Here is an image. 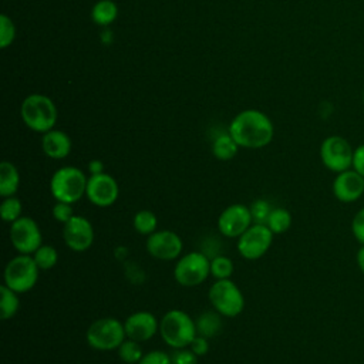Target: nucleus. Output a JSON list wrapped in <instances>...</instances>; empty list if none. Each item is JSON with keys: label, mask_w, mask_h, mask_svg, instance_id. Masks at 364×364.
<instances>
[{"label": "nucleus", "mask_w": 364, "mask_h": 364, "mask_svg": "<svg viewBox=\"0 0 364 364\" xmlns=\"http://www.w3.org/2000/svg\"><path fill=\"white\" fill-rule=\"evenodd\" d=\"M189 348L198 355V357H202L205 354H208L209 351V338L203 337V336H196L192 343L189 344Z\"/></svg>", "instance_id": "nucleus-36"}, {"label": "nucleus", "mask_w": 364, "mask_h": 364, "mask_svg": "<svg viewBox=\"0 0 364 364\" xmlns=\"http://www.w3.org/2000/svg\"><path fill=\"white\" fill-rule=\"evenodd\" d=\"M16 37V27L10 17L6 14L0 16V47L7 48Z\"/></svg>", "instance_id": "nucleus-31"}, {"label": "nucleus", "mask_w": 364, "mask_h": 364, "mask_svg": "<svg viewBox=\"0 0 364 364\" xmlns=\"http://www.w3.org/2000/svg\"><path fill=\"white\" fill-rule=\"evenodd\" d=\"M208 299L220 316L237 317L245 309V296L240 287L230 279H218L208 291Z\"/></svg>", "instance_id": "nucleus-7"}, {"label": "nucleus", "mask_w": 364, "mask_h": 364, "mask_svg": "<svg viewBox=\"0 0 364 364\" xmlns=\"http://www.w3.org/2000/svg\"><path fill=\"white\" fill-rule=\"evenodd\" d=\"M117 353H118V357L121 358V361L125 364H138L139 360L142 358V355L145 354L142 351L141 343L135 341L132 338H128V337L118 347Z\"/></svg>", "instance_id": "nucleus-26"}, {"label": "nucleus", "mask_w": 364, "mask_h": 364, "mask_svg": "<svg viewBox=\"0 0 364 364\" xmlns=\"http://www.w3.org/2000/svg\"><path fill=\"white\" fill-rule=\"evenodd\" d=\"M118 16V7L111 0H100L91 10V17L98 26L111 24Z\"/></svg>", "instance_id": "nucleus-23"}, {"label": "nucleus", "mask_w": 364, "mask_h": 364, "mask_svg": "<svg viewBox=\"0 0 364 364\" xmlns=\"http://www.w3.org/2000/svg\"><path fill=\"white\" fill-rule=\"evenodd\" d=\"M145 249L154 259L164 262L178 260L182 256L183 242L176 232L169 229H158L146 236Z\"/></svg>", "instance_id": "nucleus-12"}, {"label": "nucleus", "mask_w": 364, "mask_h": 364, "mask_svg": "<svg viewBox=\"0 0 364 364\" xmlns=\"http://www.w3.org/2000/svg\"><path fill=\"white\" fill-rule=\"evenodd\" d=\"M51 215H53V219L55 222H60V223H65L68 222L73 216H74V210H73V205L71 203H67V202H58L55 200L54 206L51 208Z\"/></svg>", "instance_id": "nucleus-32"}, {"label": "nucleus", "mask_w": 364, "mask_h": 364, "mask_svg": "<svg viewBox=\"0 0 364 364\" xmlns=\"http://www.w3.org/2000/svg\"><path fill=\"white\" fill-rule=\"evenodd\" d=\"M94 226L85 216L74 215L63 225V239L73 252H85L94 243Z\"/></svg>", "instance_id": "nucleus-15"}, {"label": "nucleus", "mask_w": 364, "mask_h": 364, "mask_svg": "<svg viewBox=\"0 0 364 364\" xmlns=\"http://www.w3.org/2000/svg\"><path fill=\"white\" fill-rule=\"evenodd\" d=\"M127 338L124 321L114 317H101L94 320L87 331V344L97 351H112L118 350L122 341Z\"/></svg>", "instance_id": "nucleus-5"}, {"label": "nucleus", "mask_w": 364, "mask_h": 364, "mask_svg": "<svg viewBox=\"0 0 364 364\" xmlns=\"http://www.w3.org/2000/svg\"><path fill=\"white\" fill-rule=\"evenodd\" d=\"M210 276V257L202 250L182 255L173 267V277L183 287L202 284Z\"/></svg>", "instance_id": "nucleus-8"}, {"label": "nucleus", "mask_w": 364, "mask_h": 364, "mask_svg": "<svg viewBox=\"0 0 364 364\" xmlns=\"http://www.w3.org/2000/svg\"><path fill=\"white\" fill-rule=\"evenodd\" d=\"M0 216L7 223H13L18 218H21L23 216V203H21V200L16 195L3 198L1 205H0Z\"/></svg>", "instance_id": "nucleus-27"}, {"label": "nucleus", "mask_w": 364, "mask_h": 364, "mask_svg": "<svg viewBox=\"0 0 364 364\" xmlns=\"http://www.w3.org/2000/svg\"><path fill=\"white\" fill-rule=\"evenodd\" d=\"M88 176L77 166H61L50 179L51 196L58 202L75 203L85 196Z\"/></svg>", "instance_id": "nucleus-4"}, {"label": "nucleus", "mask_w": 364, "mask_h": 364, "mask_svg": "<svg viewBox=\"0 0 364 364\" xmlns=\"http://www.w3.org/2000/svg\"><path fill=\"white\" fill-rule=\"evenodd\" d=\"M159 336L171 348L189 347L198 336L196 321L183 310H168L159 320Z\"/></svg>", "instance_id": "nucleus-2"}, {"label": "nucleus", "mask_w": 364, "mask_h": 364, "mask_svg": "<svg viewBox=\"0 0 364 364\" xmlns=\"http://www.w3.org/2000/svg\"><path fill=\"white\" fill-rule=\"evenodd\" d=\"M20 115L27 128L40 134L54 129L58 117L53 100L43 94H31L26 97L21 102Z\"/></svg>", "instance_id": "nucleus-3"}, {"label": "nucleus", "mask_w": 364, "mask_h": 364, "mask_svg": "<svg viewBox=\"0 0 364 364\" xmlns=\"http://www.w3.org/2000/svg\"><path fill=\"white\" fill-rule=\"evenodd\" d=\"M354 148L340 135H330L320 145L321 164L331 172L340 173L353 168Z\"/></svg>", "instance_id": "nucleus-10"}, {"label": "nucleus", "mask_w": 364, "mask_h": 364, "mask_svg": "<svg viewBox=\"0 0 364 364\" xmlns=\"http://www.w3.org/2000/svg\"><path fill=\"white\" fill-rule=\"evenodd\" d=\"M10 242L20 255H33L43 245V235L38 223L30 216H21L10 223Z\"/></svg>", "instance_id": "nucleus-11"}, {"label": "nucleus", "mask_w": 364, "mask_h": 364, "mask_svg": "<svg viewBox=\"0 0 364 364\" xmlns=\"http://www.w3.org/2000/svg\"><path fill=\"white\" fill-rule=\"evenodd\" d=\"M138 364H172V360L166 351L151 350L142 355Z\"/></svg>", "instance_id": "nucleus-34"}, {"label": "nucleus", "mask_w": 364, "mask_h": 364, "mask_svg": "<svg viewBox=\"0 0 364 364\" xmlns=\"http://www.w3.org/2000/svg\"><path fill=\"white\" fill-rule=\"evenodd\" d=\"M274 233L266 223H252L239 237L236 249L246 260H257L267 253L273 243Z\"/></svg>", "instance_id": "nucleus-9"}, {"label": "nucleus", "mask_w": 364, "mask_h": 364, "mask_svg": "<svg viewBox=\"0 0 364 364\" xmlns=\"http://www.w3.org/2000/svg\"><path fill=\"white\" fill-rule=\"evenodd\" d=\"M353 169L364 176V144H361L357 148H354Z\"/></svg>", "instance_id": "nucleus-37"}, {"label": "nucleus", "mask_w": 364, "mask_h": 364, "mask_svg": "<svg viewBox=\"0 0 364 364\" xmlns=\"http://www.w3.org/2000/svg\"><path fill=\"white\" fill-rule=\"evenodd\" d=\"M291 220V213L286 208H273L266 225L274 235H282L290 229Z\"/></svg>", "instance_id": "nucleus-25"}, {"label": "nucleus", "mask_w": 364, "mask_h": 364, "mask_svg": "<svg viewBox=\"0 0 364 364\" xmlns=\"http://www.w3.org/2000/svg\"><path fill=\"white\" fill-rule=\"evenodd\" d=\"M124 327L128 338L144 343L154 338L156 333H159V320L148 310H138L125 318Z\"/></svg>", "instance_id": "nucleus-16"}, {"label": "nucleus", "mask_w": 364, "mask_h": 364, "mask_svg": "<svg viewBox=\"0 0 364 364\" xmlns=\"http://www.w3.org/2000/svg\"><path fill=\"white\" fill-rule=\"evenodd\" d=\"M88 171H90V175H95V173L104 172V164H102V161H100V159H92V161H90V164H88Z\"/></svg>", "instance_id": "nucleus-38"}, {"label": "nucleus", "mask_w": 364, "mask_h": 364, "mask_svg": "<svg viewBox=\"0 0 364 364\" xmlns=\"http://www.w3.org/2000/svg\"><path fill=\"white\" fill-rule=\"evenodd\" d=\"M20 309L18 293L7 287L6 284L0 286V318L9 320L13 318Z\"/></svg>", "instance_id": "nucleus-22"}, {"label": "nucleus", "mask_w": 364, "mask_h": 364, "mask_svg": "<svg viewBox=\"0 0 364 364\" xmlns=\"http://www.w3.org/2000/svg\"><path fill=\"white\" fill-rule=\"evenodd\" d=\"M220 314L213 310V311H203L195 321H196V331L199 336H203L206 338L215 337L222 327V320Z\"/></svg>", "instance_id": "nucleus-21"}, {"label": "nucleus", "mask_w": 364, "mask_h": 364, "mask_svg": "<svg viewBox=\"0 0 364 364\" xmlns=\"http://www.w3.org/2000/svg\"><path fill=\"white\" fill-rule=\"evenodd\" d=\"M85 196L92 205L98 208H108L114 205L119 196L118 182L112 175L107 172L90 175L87 181Z\"/></svg>", "instance_id": "nucleus-13"}, {"label": "nucleus", "mask_w": 364, "mask_h": 364, "mask_svg": "<svg viewBox=\"0 0 364 364\" xmlns=\"http://www.w3.org/2000/svg\"><path fill=\"white\" fill-rule=\"evenodd\" d=\"M355 262H357V266H358L360 272L364 274V245H361V246H360V249L357 250Z\"/></svg>", "instance_id": "nucleus-39"}, {"label": "nucleus", "mask_w": 364, "mask_h": 364, "mask_svg": "<svg viewBox=\"0 0 364 364\" xmlns=\"http://www.w3.org/2000/svg\"><path fill=\"white\" fill-rule=\"evenodd\" d=\"M71 138L60 129H51L43 134L41 149L46 156L51 159H64L71 152Z\"/></svg>", "instance_id": "nucleus-18"}, {"label": "nucleus", "mask_w": 364, "mask_h": 364, "mask_svg": "<svg viewBox=\"0 0 364 364\" xmlns=\"http://www.w3.org/2000/svg\"><path fill=\"white\" fill-rule=\"evenodd\" d=\"M331 191L338 202L354 203L364 193V176L353 168L336 173Z\"/></svg>", "instance_id": "nucleus-17"}, {"label": "nucleus", "mask_w": 364, "mask_h": 364, "mask_svg": "<svg viewBox=\"0 0 364 364\" xmlns=\"http://www.w3.org/2000/svg\"><path fill=\"white\" fill-rule=\"evenodd\" d=\"M132 226L139 235L149 236L151 233L158 230V218L152 210L141 209L134 215Z\"/></svg>", "instance_id": "nucleus-24"}, {"label": "nucleus", "mask_w": 364, "mask_h": 364, "mask_svg": "<svg viewBox=\"0 0 364 364\" xmlns=\"http://www.w3.org/2000/svg\"><path fill=\"white\" fill-rule=\"evenodd\" d=\"M252 223L250 208L245 203H232L226 206L216 222L219 233L230 239H237Z\"/></svg>", "instance_id": "nucleus-14"}, {"label": "nucleus", "mask_w": 364, "mask_h": 364, "mask_svg": "<svg viewBox=\"0 0 364 364\" xmlns=\"http://www.w3.org/2000/svg\"><path fill=\"white\" fill-rule=\"evenodd\" d=\"M229 134L240 148L259 149L272 142L274 127L264 112L259 109H245L232 119Z\"/></svg>", "instance_id": "nucleus-1"}, {"label": "nucleus", "mask_w": 364, "mask_h": 364, "mask_svg": "<svg viewBox=\"0 0 364 364\" xmlns=\"http://www.w3.org/2000/svg\"><path fill=\"white\" fill-rule=\"evenodd\" d=\"M20 186V172L17 166L10 161H1L0 164V195L3 198L13 196Z\"/></svg>", "instance_id": "nucleus-19"}, {"label": "nucleus", "mask_w": 364, "mask_h": 364, "mask_svg": "<svg viewBox=\"0 0 364 364\" xmlns=\"http://www.w3.org/2000/svg\"><path fill=\"white\" fill-rule=\"evenodd\" d=\"M40 267L31 255H17L11 257L3 272V279L7 287L18 294L30 291L38 280Z\"/></svg>", "instance_id": "nucleus-6"}, {"label": "nucleus", "mask_w": 364, "mask_h": 364, "mask_svg": "<svg viewBox=\"0 0 364 364\" xmlns=\"http://www.w3.org/2000/svg\"><path fill=\"white\" fill-rule=\"evenodd\" d=\"M351 233L360 245H364V206L354 215L351 220Z\"/></svg>", "instance_id": "nucleus-35"}, {"label": "nucleus", "mask_w": 364, "mask_h": 364, "mask_svg": "<svg viewBox=\"0 0 364 364\" xmlns=\"http://www.w3.org/2000/svg\"><path fill=\"white\" fill-rule=\"evenodd\" d=\"M40 267V270H50L58 262V252L51 245H41L33 255H31Z\"/></svg>", "instance_id": "nucleus-28"}, {"label": "nucleus", "mask_w": 364, "mask_h": 364, "mask_svg": "<svg viewBox=\"0 0 364 364\" xmlns=\"http://www.w3.org/2000/svg\"><path fill=\"white\" fill-rule=\"evenodd\" d=\"M249 208L253 223H266L273 210V206L266 199H255Z\"/></svg>", "instance_id": "nucleus-30"}, {"label": "nucleus", "mask_w": 364, "mask_h": 364, "mask_svg": "<svg viewBox=\"0 0 364 364\" xmlns=\"http://www.w3.org/2000/svg\"><path fill=\"white\" fill-rule=\"evenodd\" d=\"M172 364H198V355L189 348H175L171 354Z\"/></svg>", "instance_id": "nucleus-33"}, {"label": "nucleus", "mask_w": 364, "mask_h": 364, "mask_svg": "<svg viewBox=\"0 0 364 364\" xmlns=\"http://www.w3.org/2000/svg\"><path fill=\"white\" fill-rule=\"evenodd\" d=\"M239 148L240 146L236 144V141L233 139V136L229 132L220 134L212 142V154L219 161H229V159L235 158Z\"/></svg>", "instance_id": "nucleus-20"}, {"label": "nucleus", "mask_w": 364, "mask_h": 364, "mask_svg": "<svg viewBox=\"0 0 364 364\" xmlns=\"http://www.w3.org/2000/svg\"><path fill=\"white\" fill-rule=\"evenodd\" d=\"M235 264L230 257L223 255H216L210 259V276L218 279H230L233 274Z\"/></svg>", "instance_id": "nucleus-29"}]
</instances>
